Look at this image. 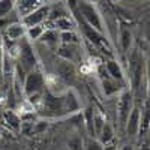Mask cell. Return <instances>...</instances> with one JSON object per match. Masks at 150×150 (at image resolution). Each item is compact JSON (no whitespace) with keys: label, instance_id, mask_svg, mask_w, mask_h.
I'll use <instances>...</instances> for the list:
<instances>
[{"label":"cell","instance_id":"20","mask_svg":"<svg viewBox=\"0 0 150 150\" xmlns=\"http://www.w3.org/2000/svg\"><path fill=\"white\" fill-rule=\"evenodd\" d=\"M18 6V14L20 17L23 18L24 15H27L29 12L35 11L36 8H39L42 3H41V0H17V3Z\"/></svg>","mask_w":150,"mask_h":150},{"label":"cell","instance_id":"5","mask_svg":"<svg viewBox=\"0 0 150 150\" xmlns=\"http://www.w3.org/2000/svg\"><path fill=\"white\" fill-rule=\"evenodd\" d=\"M18 63L23 66V69L26 72H30L33 69L38 68V56L36 51L32 45V42L27 39V38H23V39L18 41Z\"/></svg>","mask_w":150,"mask_h":150},{"label":"cell","instance_id":"27","mask_svg":"<svg viewBox=\"0 0 150 150\" xmlns=\"http://www.w3.org/2000/svg\"><path fill=\"white\" fill-rule=\"evenodd\" d=\"M84 150H105V146L95 137H87L84 140Z\"/></svg>","mask_w":150,"mask_h":150},{"label":"cell","instance_id":"24","mask_svg":"<svg viewBox=\"0 0 150 150\" xmlns=\"http://www.w3.org/2000/svg\"><path fill=\"white\" fill-rule=\"evenodd\" d=\"M5 120L8 122V125L11 128H14V129H20L21 128V117L20 114H17V112L14 111H5Z\"/></svg>","mask_w":150,"mask_h":150},{"label":"cell","instance_id":"21","mask_svg":"<svg viewBox=\"0 0 150 150\" xmlns=\"http://www.w3.org/2000/svg\"><path fill=\"white\" fill-rule=\"evenodd\" d=\"M96 137H98V140L101 141L104 146H108L112 140H114V129H112V126L107 122L104 125V128L101 129V132H99Z\"/></svg>","mask_w":150,"mask_h":150},{"label":"cell","instance_id":"14","mask_svg":"<svg viewBox=\"0 0 150 150\" xmlns=\"http://www.w3.org/2000/svg\"><path fill=\"white\" fill-rule=\"evenodd\" d=\"M71 15V11L68 8V3L63 2H56V3H50V11H48V20L47 21H56L62 17Z\"/></svg>","mask_w":150,"mask_h":150},{"label":"cell","instance_id":"10","mask_svg":"<svg viewBox=\"0 0 150 150\" xmlns=\"http://www.w3.org/2000/svg\"><path fill=\"white\" fill-rule=\"evenodd\" d=\"M140 116H141V110L134 105L129 117L126 120V125H125V132H126L128 137H137L138 135V128H140Z\"/></svg>","mask_w":150,"mask_h":150},{"label":"cell","instance_id":"18","mask_svg":"<svg viewBox=\"0 0 150 150\" xmlns=\"http://www.w3.org/2000/svg\"><path fill=\"white\" fill-rule=\"evenodd\" d=\"M75 27H77V21L72 15H66L53 21V29H56L57 32H69V30H75Z\"/></svg>","mask_w":150,"mask_h":150},{"label":"cell","instance_id":"6","mask_svg":"<svg viewBox=\"0 0 150 150\" xmlns=\"http://www.w3.org/2000/svg\"><path fill=\"white\" fill-rule=\"evenodd\" d=\"M134 107V93L131 89H125L122 93H119V101H117V120L120 128L125 129V125L129 117V112Z\"/></svg>","mask_w":150,"mask_h":150},{"label":"cell","instance_id":"23","mask_svg":"<svg viewBox=\"0 0 150 150\" xmlns=\"http://www.w3.org/2000/svg\"><path fill=\"white\" fill-rule=\"evenodd\" d=\"M68 149L69 150H84V138L80 134H74L68 138Z\"/></svg>","mask_w":150,"mask_h":150},{"label":"cell","instance_id":"11","mask_svg":"<svg viewBox=\"0 0 150 150\" xmlns=\"http://www.w3.org/2000/svg\"><path fill=\"white\" fill-rule=\"evenodd\" d=\"M104 68H105L107 74L110 75L111 78H114V80H117V81H120V83H123V84H126V86L129 87L128 77H126V74H125L122 65L119 63L117 60H108Z\"/></svg>","mask_w":150,"mask_h":150},{"label":"cell","instance_id":"29","mask_svg":"<svg viewBox=\"0 0 150 150\" xmlns=\"http://www.w3.org/2000/svg\"><path fill=\"white\" fill-rule=\"evenodd\" d=\"M48 126H50V123L47 119L45 120L44 119L36 120V122H33V134H42L48 129Z\"/></svg>","mask_w":150,"mask_h":150},{"label":"cell","instance_id":"7","mask_svg":"<svg viewBox=\"0 0 150 150\" xmlns=\"http://www.w3.org/2000/svg\"><path fill=\"white\" fill-rule=\"evenodd\" d=\"M48 11H50V3L41 5L39 8H36L35 11L29 12L27 15H24L21 18V23L26 27H33V26H42L44 21L48 20Z\"/></svg>","mask_w":150,"mask_h":150},{"label":"cell","instance_id":"22","mask_svg":"<svg viewBox=\"0 0 150 150\" xmlns=\"http://www.w3.org/2000/svg\"><path fill=\"white\" fill-rule=\"evenodd\" d=\"M60 44H66V45H80L81 44V38L75 30L69 32H60Z\"/></svg>","mask_w":150,"mask_h":150},{"label":"cell","instance_id":"17","mask_svg":"<svg viewBox=\"0 0 150 150\" xmlns=\"http://www.w3.org/2000/svg\"><path fill=\"white\" fill-rule=\"evenodd\" d=\"M83 114V125H84V129L87 132L89 137H96L95 134V126H93V119H95V108L93 107H87L81 111Z\"/></svg>","mask_w":150,"mask_h":150},{"label":"cell","instance_id":"25","mask_svg":"<svg viewBox=\"0 0 150 150\" xmlns=\"http://www.w3.org/2000/svg\"><path fill=\"white\" fill-rule=\"evenodd\" d=\"M45 27L44 26H33V27H27V32H26V38L30 41V42H35V41H39L41 36L44 33Z\"/></svg>","mask_w":150,"mask_h":150},{"label":"cell","instance_id":"34","mask_svg":"<svg viewBox=\"0 0 150 150\" xmlns=\"http://www.w3.org/2000/svg\"><path fill=\"white\" fill-rule=\"evenodd\" d=\"M84 2H87V3H93V5H95V3L99 2V0H84Z\"/></svg>","mask_w":150,"mask_h":150},{"label":"cell","instance_id":"2","mask_svg":"<svg viewBox=\"0 0 150 150\" xmlns=\"http://www.w3.org/2000/svg\"><path fill=\"white\" fill-rule=\"evenodd\" d=\"M71 14H77L78 17H81V20L89 27H92L98 33L105 35L107 29H105L104 18H102L101 12L96 9V6L93 3H87V2H84V0H78V2H77V8L72 9Z\"/></svg>","mask_w":150,"mask_h":150},{"label":"cell","instance_id":"31","mask_svg":"<svg viewBox=\"0 0 150 150\" xmlns=\"http://www.w3.org/2000/svg\"><path fill=\"white\" fill-rule=\"evenodd\" d=\"M146 80H147V96L150 101V63H147V68H146Z\"/></svg>","mask_w":150,"mask_h":150},{"label":"cell","instance_id":"28","mask_svg":"<svg viewBox=\"0 0 150 150\" xmlns=\"http://www.w3.org/2000/svg\"><path fill=\"white\" fill-rule=\"evenodd\" d=\"M107 123V120H105V117L101 114L99 111H96L95 110V119H93V126H95V134L98 135L99 132H101V129L104 128V125Z\"/></svg>","mask_w":150,"mask_h":150},{"label":"cell","instance_id":"19","mask_svg":"<svg viewBox=\"0 0 150 150\" xmlns=\"http://www.w3.org/2000/svg\"><path fill=\"white\" fill-rule=\"evenodd\" d=\"M150 132V104L147 102L144 108L141 110V116H140V128H138V137L147 135Z\"/></svg>","mask_w":150,"mask_h":150},{"label":"cell","instance_id":"13","mask_svg":"<svg viewBox=\"0 0 150 150\" xmlns=\"http://www.w3.org/2000/svg\"><path fill=\"white\" fill-rule=\"evenodd\" d=\"M26 32H27V27L24 26L21 21H15L9 24V26L5 29V35H6V39L12 41V42H18L20 39L26 38Z\"/></svg>","mask_w":150,"mask_h":150},{"label":"cell","instance_id":"32","mask_svg":"<svg viewBox=\"0 0 150 150\" xmlns=\"http://www.w3.org/2000/svg\"><path fill=\"white\" fill-rule=\"evenodd\" d=\"M120 150H134V146H131V144H125V146L120 147Z\"/></svg>","mask_w":150,"mask_h":150},{"label":"cell","instance_id":"1","mask_svg":"<svg viewBox=\"0 0 150 150\" xmlns=\"http://www.w3.org/2000/svg\"><path fill=\"white\" fill-rule=\"evenodd\" d=\"M146 68L147 63L144 60L143 53L138 48H134L129 51V57H128V83H129V89L132 90V93H138L140 87L143 86L144 77H146Z\"/></svg>","mask_w":150,"mask_h":150},{"label":"cell","instance_id":"8","mask_svg":"<svg viewBox=\"0 0 150 150\" xmlns=\"http://www.w3.org/2000/svg\"><path fill=\"white\" fill-rule=\"evenodd\" d=\"M101 86H102V92L105 96H114V95L122 93L125 89H128L126 84L111 78L107 74V71H105V74H101Z\"/></svg>","mask_w":150,"mask_h":150},{"label":"cell","instance_id":"33","mask_svg":"<svg viewBox=\"0 0 150 150\" xmlns=\"http://www.w3.org/2000/svg\"><path fill=\"white\" fill-rule=\"evenodd\" d=\"M140 150H150V146H149V144H143Z\"/></svg>","mask_w":150,"mask_h":150},{"label":"cell","instance_id":"35","mask_svg":"<svg viewBox=\"0 0 150 150\" xmlns=\"http://www.w3.org/2000/svg\"><path fill=\"white\" fill-rule=\"evenodd\" d=\"M114 2H120V0H114Z\"/></svg>","mask_w":150,"mask_h":150},{"label":"cell","instance_id":"15","mask_svg":"<svg viewBox=\"0 0 150 150\" xmlns=\"http://www.w3.org/2000/svg\"><path fill=\"white\" fill-rule=\"evenodd\" d=\"M56 72H57V77L66 83H69L75 78V68L71 62H66V60H62L56 66Z\"/></svg>","mask_w":150,"mask_h":150},{"label":"cell","instance_id":"30","mask_svg":"<svg viewBox=\"0 0 150 150\" xmlns=\"http://www.w3.org/2000/svg\"><path fill=\"white\" fill-rule=\"evenodd\" d=\"M3 66H5V47L3 41L0 39V83L3 81Z\"/></svg>","mask_w":150,"mask_h":150},{"label":"cell","instance_id":"3","mask_svg":"<svg viewBox=\"0 0 150 150\" xmlns=\"http://www.w3.org/2000/svg\"><path fill=\"white\" fill-rule=\"evenodd\" d=\"M41 114L45 117H63L66 116L63 95H56L51 90H44L41 102Z\"/></svg>","mask_w":150,"mask_h":150},{"label":"cell","instance_id":"36","mask_svg":"<svg viewBox=\"0 0 150 150\" xmlns=\"http://www.w3.org/2000/svg\"><path fill=\"white\" fill-rule=\"evenodd\" d=\"M149 63H150V60H149Z\"/></svg>","mask_w":150,"mask_h":150},{"label":"cell","instance_id":"26","mask_svg":"<svg viewBox=\"0 0 150 150\" xmlns=\"http://www.w3.org/2000/svg\"><path fill=\"white\" fill-rule=\"evenodd\" d=\"M15 9V0H0V18L8 17Z\"/></svg>","mask_w":150,"mask_h":150},{"label":"cell","instance_id":"16","mask_svg":"<svg viewBox=\"0 0 150 150\" xmlns=\"http://www.w3.org/2000/svg\"><path fill=\"white\" fill-rule=\"evenodd\" d=\"M39 41L44 42V44H45L47 47H50V48L57 50L59 45H60V32H57V30L53 29V27L45 29Z\"/></svg>","mask_w":150,"mask_h":150},{"label":"cell","instance_id":"12","mask_svg":"<svg viewBox=\"0 0 150 150\" xmlns=\"http://www.w3.org/2000/svg\"><path fill=\"white\" fill-rule=\"evenodd\" d=\"M119 41H120V48L123 53H129L134 45V33L129 26L126 24H120L119 27Z\"/></svg>","mask_w":150,"mask_h":150},{"label":"cell","instance_id":"4","mask_svg":"<svg viewBox=\"0 0 150 150\" xmlns=\"http://www.w3.org/2000/svg\"><path fill=\"white\" fill-rule=\"evenodd\" d=\"M45 87H47L45 75L39 68H36V69L27 72L26 78H24V83H23V93L26 95V98L33 96V95H42Z\"/></svg>","mask_w":150,"mask_h":150},{"label":"cell","instance_id":"9","mask_svg":"<svg viewBox=\"0 0 150 150\" xmlns=\"http://www.w3.org/2000/svg\"><path fill=\"white\" fill-rule=\"evenodd\" d=\"M63 101H65V111L66 116H74L81 111V102L80 96L77 95L74 89H66L63 93Z\"/></svg>","mask_w":150,"mask_h":150}]
</instances>
